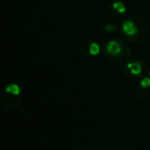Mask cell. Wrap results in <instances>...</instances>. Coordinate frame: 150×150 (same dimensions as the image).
Returning a JSON list of instances; mask_svg holds the SVG:
<instances>
[{
    "mask_svg": "<svg viewBox=\"0 0 150 150\" xmlns=\"http://www.w3.org/2000/svg\"><path fill=\"white\" fill-rule=\"evenodd\" d=\"M120 31L126 40L134 43H142L150 36V24L145 18L131 16L121 23Z\"/></svg>",
    "mask_w": 150,
    "mask_h": 150,
    "instance_id": "1",
    "label": "cell"
},
{
    "mask_svg": "<svg viewBox=\"0 0 150 150\" xmlns=\"http://www.w3.org/2000/svg\"><path fill=\"white\" fill-rule=\"evenodd\" d=\"M104 56L109 61L120 63L126 62L131 57V48L123 41L118 39L109 40L103 48Z\"/></svg>",
    "mask_w": 150,
    "mask_h": 150,
    "instance_id": "2",
    "label": "cell"
},
{
    "mask_svg": "<svg viewBox=\"0 0 150 150\" xmlns=\"http://www.w3.org/2000/svg\"><path fill=\"white\" fill-rule=\"evenodd\" d=\"M103 32L108 34H112L114 32H116L118 30V27L116 26V24H113V23H110V24H106L105 26H103L102 28Z\"/></svg>",
    "mask_w": 150,
    "mask_h": 150,
    "instance_id": "8",
    "label": "cell"
},
{
    "mask_svg": "<svg viewBox=\"0 0 150 150\" xmlns=\"http://www.w3.org/2000/svg\"><path fill=\"white\" fill-rule=\"evenodd\" d=\"M148 76L150 77V67H149V73H148Z\"/></svg>",
    "mask_w": 150,
    "mask_h": 150,
    "instance_id": "9",
    "label": "cell"
},
{
    "mask_svg": "<svg viewBox=\"0 0 150 150\" xmlns=\"http://www.w3.org/2000/svg\"><path fill=\"white\" fill-rule=\"evenodd\" d=\"M78 52L85 58L96 57L101 52V47L97 42L93 40H84L78 44Z\"/></svg>",
    "mask_w": 150,
    "mask_h": 150,
    "instance_id": "6",
    "label": "cell"
},
{
    "mask_svg": "<svg viewBox=\"0 0 150 150\" xmlns=\"http://www.w3.org/2000/svg\"><path fill=\"white\" fill-rule=\"evenodd\" d=\"M122 73L130 79H139L145 77V75L149 73V69L146 62L142 59L128 60L122 67Z\"/></svg>",
    "mask_w": 150,
    "mask_h": 150,
    "instance_id": "4",
    "label": "cell"
},
{
    "mask_svg": "<svg viewBox=\"0 0 150 150\" xmlns=\"http://www.w3.org/2000/svg\"><path fill=\"white\" fill-rule=\"evenodd\" d=\"M126 7L124 5L123 2L116 0L111 3H109V5L107 6L106 9V16L108 18V21L113 24H118L120 22H123V20L126 18Z\"/></svg>",
    "mask_w": 150,
    "mask_h": 150,
    "instance_id": "5",
    "label": "cell"
},
{
    "mask_svg": "<svg viewBox=\"0 0 150 150\" xmlns=\"http://www.w3.org/2000/svg\"><path fill=\"white\" fill-rule=\"evenodd\" d=\"M0 101L4 108L14 111L22 103V92L18 84L11 83L7 85L1 92Z\"/></svg>",
    "mask_w": 150,
    "mask_h": 150,
    "instance_id": "3",
    "label": "cell"
},
{
    "mask_svg": "<svg viewBox=\"0 0 150 150\" xmlns=\"http://www.w3.org/2000/svg\"><path fill=\"white\" fill-rule=\"evenodd\" d=\"M137 98L141 101H145L150 98V77L141 78L136 88Z\"/></svg>",
    "mask_w": 150,
    "mask_h": 150,
    "instance_id": "7",
    "label": "cell"
}]
</instances>
